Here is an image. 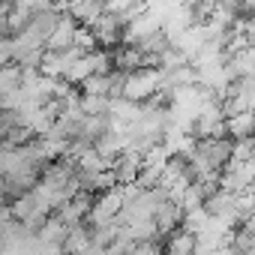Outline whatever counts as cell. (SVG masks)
<instances>
[{
    "label": "cell",
    "instance_id": "2",
    "mask_svg": "<svg viewBox=\"0 0 255 255\" xmlns=\"http://www.w3.org/2000/svg\"><path fill=\"white\" fill-rule=\"evenodd\" d=\"M66 12L81 27H93L108 12V6H105V0H66Z\"/></svg>",
    "mask_w": 255,
    "mask_h": 255
},
{
    "label": "cell",
    "instance_id": "3",
    "mask_svg": "<svg viewBox=\"0 0 255 255\" xmlns=\"http://www.w3.org/2000/svg\"><path fill=\"white\" fill-rule=\"evenodd\" d=\"M162 255H198V234L186 225L171 231L162 240Z\"/></svg>",
    "mask_w": 255,
    "mask_h": 255
},
{
    "label": "cell",
    "instance_id": "1",
    "mask_svg": "<svg viewBox=\"0 0 255 255\" xmlns=\"http://www.w3.org/2000/svg\"><path fill=\"white\" fill-rule=\"evenodd\" d=\"M162 90V69L159 66H141L126 75L123 81V99L129 102H147Z\"/></svg>",
    "mask_w": 255,
    "mask_h": 255
}]
</instances>
